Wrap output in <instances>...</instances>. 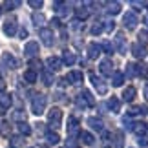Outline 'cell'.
<instances>
[{
    "label": "cell",
    "instance_id": "cell-1",
    "mask_svg": "<svg viewBox=\"0 0 148 148\" xmlns=\"http://www.w3.org/2000/svg\"><path fill=\"white\" fill-rule=\"evenodd\" d=\"M46 104H48V97L42 93H37L35 97L31 99V112L35 115H42L44 110H46Z\"/></svg>",
    "mask_w": 148,
    "mask_h": 148
},
{
    "label": "cell",
    "instance_id": "cell-2",
    "mask_svg": "<svg viewBox=\"0 0 148 148\" xmlns=\"http://www.w3.org/2000/svg\"><path fill=\"white\" fill-rule=\"evenodd\" d=\"M48 124L53 130L60 128V124H62V112L59 110V108H51V110L48 112Z\"/></svg>",
    "mask_w": 148,
    "mask_h": 148
},
{
    "label": "cell",
    "instance_id": "cell-3",
    "mask_svg": "<svg viewBox=\"0 0 148 148\" xmlns=\"http://www.w3.org/2000/svg\"><path fill=\"white\" fill-rule=\"evenodd\" d=\"M38 35H40V38H42V44H44V46L51 48L55 44V35H53V31H51L49 27H40Z\"/></svg>",
    "mask_w": 148,
    "mask_h": 148
},
{
    "label": "cell",
    "instance_id": "cell-4",
    "mask_svg": "<svg viewBox=\"0 0 148 148\" xmlns=\"http://www.w3.org/2000/svg\"><path fill=\"white\" fill-rule=\"evenodd\" d=\"M92 84H93V88L97 90L99 95H106V93H108V84H106V81H104L102 77L92 75Z\"/></svg>",
    "mask_w": 148,
    "mask_h": 148
},
{
    "label": "cell",
    "instance_id": "cell-5",
    "mask_svg": "<svg viewBox=\"0 0 148 148\" xmlns=\"http://www.w3.org/2000/svg\"><path fill=\"white\" fill-rule=\"evenodd\" d=\"M16 20L11 16V18H8L4 22V26H2V31H4V35H8V37H13L15 33H16Z\"/></svg>",
    "mask_w": 148,
    "mask_h": 148
},
{
    "label": "cell",
    "instance_id": "cell-6",
    "mask_svg": "<svg viewBox=\"0 0 148 148\" xmlns=\"http://www.w3.org/2000/svg\"><path fill=\"white\" fill-rule=\"evenodd\" d=\"M2 64L5 68H9V70H16V68L20 66V62H18V59H15L11 53H2Z\"/></svg>",
    "mask_w": 148,
    "mask_h": 148
},
{
    "label": "cell",
    "instance_id": "cell-7",
    "mask_svg": "<svg viewBox=\"0 0 148 148\" xmlns=\"http://www.w3.org/2000/svg\"><path fill=\"white\" fill-rule=\"evenodd\" d=\"M123 22H124V27H128V29H135V26L139 24V18H137V15H135V13L128 11V13L123 16Z\"/></svg>",
    "mask_w": 148,
    "mask_h": 148
},
{
    "label": "cell",
    "instance_id": "cell-8",
    "mask_svg": "<svg viewBox=\"0 0 148 148\" xmlns=\"http://www.w3.org/2000/svg\"><path fill=\"white\" fill-rule=\"evenodd\" d=\"M24 55L27 57V59H35V57L38 55V44L35 40L27 42L26 46H24Z\"/></svg>",
    "mask_w": 148,
    "mask_h": 148
},
{
    "label": "cell",
    "instance_id": "cell-9",
    "mask_svg": "<svg viewBox=\"0 0 148 148\" xmlns=\"http://www.w3.org/2000/svg\"><path fill=\"white\" fill-rule=\"evenodd\" d=\"M115 48L121 55H126V38H124V35L123 33H117L115 35Z\"/></svg>",
    "mask_w": 148,
    "mask_h": 148
},
{
    "label": "cell",
    "instance_id": "cell-10",
    "mask_svg": "<svg viewBox=\"0 0 148 148\" xmlns=\"http://www.w3.org/2000/svg\"><path fill=\"white\" fill-rule=\"evenodd\" d=\"M46 64L49 68V71H59L62 68V60L59 59V57H49V59L46 60Z\"/></svg>",
    "mask_w": 148,
    "mask_h": 148
},
{
    "label": "cell",
    "instance_id": "cell-11",
    "mask_svg": "<svg viewBox=\"0 0 148 148\" xmlns=\"http://www.w3.org/2000/svg\"><path fill=\"white\" fill-rule=\"evenodd\" d=\"M112 68H113V64H112V60H110V59L102 60L101 64H99V70H101V73H102V75H106V77H110L112 73H113V70H112Z\"/></svg>",
    "mask_w": 148,
    "mask_h": 148
},
{
    "label": "cell",
    "instance_id": "cell-12",
    "mask_svg": "<svg viewBox=\"0 0 148 148\" xmlns=\"http://www.w3.org/2000/svg\"><path fill=\"white\" fill-rule=\"evenodd\" d=\"M102 53V48H101V44H97V42H92L88 46V57L90 59H97V57Z\"/></svg>",
    "mask_w": 148,
    "mask_h": 148
},
{
    "label": "cell",
    "instance_id": "cell-13",
    "mask_svg": "<svg viewBox=\"0 0 148 148\" xmlns=\"http://www.w3.org/2000/svg\"><path fill=\"white\" fill-rule=\"evenodd\" d=\"M132 55L137 57V59H145V57H146V48L143 46V44L135 42L134 46H132Z\"/></svg>",
    "mask_w": 148,
    "mask_h": 148
},
{
    "label": "cell",
    "instance_id": "cell-14",
    "mask_svg": "<svg viewBox=\"0 0 148 148\" xmlns=\"http://www.w3.org/2000/svg\"><path fill=\"white\" fill-rule=\"evenodd\" d=\"M66 81L68 82H71V84H79V82H82V71H70L68 73V77H66Z\"/></svg>",
    "mask_w": 148,
    "mask_h": 148
},
{
    "label": "cell",
    "instance_id": "cell-15",
    "mask_svg": "<svg viewBox=\"0 0 148 148\" xmlns=\"http://www.w3.org/2000/svg\"><path fill=\"white\" fill-rule=\"evenodd\" d=\"M135 95H137V90L134 86H128V88H124V92H123V99L126 102H132L135 99Z\"/></svg>",
    "mask_w": 148,
    "mask_h": 148
},
{
    "label": "cell",
    "instance_id": "cell-16",
    "mask_svg": "<svg viewBox=\"0 0 148 148\" xmlns=\"http://www.w3.org/2000/svg\"><path fill=\"white\" fill-rule=\"evenodd\" d=\"M77 132H79V121L75 117H70V119H68V134L75 135Z\"/></svg>",
    "mask_w": 148,
    "mask_h": 148
},
{
    "label": "cell",
    "instance_id": "cell-17",
    "mask_svg": "<svg viewBox=\"0 0 148 148\" xmlns=\"http://www.w3.org/2000/svg\"><path fill=\"white\" fill-rule=\"evenodd\" d=\"M88 124L93 130H97V132H102V130H104V123H102L101 119H97V117H90L88 119Z\"/></svg>",
    "mask_w": 148,
    "mask_h": 148
},
{
    "label": "cell",
    "instance_id": "cell-18",
    "mask_svg": "<svg viewBox=\"0 0 148 148\" xmlns=\"http://www.w3.org/2000/svg\"><path fill=\"white\" fill-rule=\"evenodd\" d=\"M79 137H81V141H82L86 146H92V145L95 143V137H93L90 132H81V134H79Z\"/></svg>",
    "mask_w": 148,
    "mask_h": 148
},
{
    "label": "cell",
    "instance_id": "cell-19",
    "mask_svg": "<svg viewBox=\"0 0 148 148\" xmlns=\"http://www.w3.org/2000/svg\"><path fill=\"white\" fill-rule=\"evenodd\" d=\"M11 95L8 93H2L0 95V108H4V110H9V106H11Z\"/></svg>",
    "mask_w": 148,
    "mask_h": 148
},
{
    "label": "cell",
    "instance_id": "cell-20",
    "mask_svg": "<svg viewBox=\"0 0 148 148\" xmlns=\"http://www.w3.org/2000/svg\"><path fill=\"white\" fill-rule=\"evenodd\" d=\"M108 108L113 112V113H117L119 110H121V102H119L117 97H112V99H108Z\"/></svg>",
    "mask_w": 148,
    "mask_h": 148
},
{
    "label": "cell",
    "instance_id": "cell-21",
    "mask_svg": "<svg viewBox=\"0 0 148 148\" xmlns=\"http://www.w3.org/2000/svg\"><path fill=\"white\" fill-rule=\"evenodd\" d=\"M123 82H124V75H123V73H119V71H115V73H113V77H112V84L115 88H119V86H123Z\"/></svg>",
    "mask_w": 148,
    "mask_h": 148
},
{
    "label": "cell",
    "instance_id": "cell-22",
    "mask_svg": "<svg viewBox=\"0 0 148 148\" xmlns=\"http://www.w3.org/2000/svg\"><path fill=\"white\" fill-rule=\"evenodd\" d=\"M108 15H119L121 13V4L119 2H112V4H108Z\"/></svg>",
    "mask_w": 148,
    "mask_h": 148
},
{
    "label": "cell",
    "instance_id": "cell-23",
    "mask_svg": "<svg viewBox=\"0 0 148 148\" xmlns=\"http://www.w3.org/2000/svg\"><path fill=\"white\" fill-rule=\"evenodd\" d=\"M53 8H55V11L59 15H66L68 13V4H64V2H53Z\"/></svg>",
    "mask_w": 148,
    "mask_h": 148
},
{
    "label": "cell",
    "instance_id": "cell-24",
    "mask_svg": "<svg viewBox=\"0 0 148 148\" xmlns=\"http://www.w3.org/2000/svg\"><path fill=\"white\" fill-rule=\"evenodd\" d=\"M46 141H48L49 145H57L60 141V137H59V134H57V132H48L46 134Z\"/></svg>",
    "mask_w": 148,
    "mask_h": 148
},
{
    "label": "cell",
    "instance_id": "cell-25",
    "mask_svg": "<svg viewBox=\"0 0 148 148\" xmlns=\"http://www.w3.org/2000/svg\"><path fill=\"white\" fill-rule=\"evenodd\" d=\"M75 15H77V18H79V20H84V18H88L90 11L82 5V8H77V9H75Z\"/></svg>",
    "mask_w": 148,
    "mask_h": 148
},
{
    "label": "cell",
    "instance_id": "cell-26",
    "mask_svg": "<svg viewBox=\"0 0 148 148\" xmlns=\"http://www.w3.org/2000/svg\"><path fill=\"white\" fill-rule=\"evenodd\" d=\"M81 95L84 97V101H86V104H88V106H95V99L92 97V93H90L88 90H82Z\"/></svg>",
    "mask_w": 148,
    "mask_h": 148
},
{
    "label": "cell",
    "instance_id": "cell-27",
    "mask_svg": "<svg viewBox=\"0 0 148 148\" xmlns=\"http://www.w3.org/2000/svg\"><path fill=\"white\" fill-rule=\"evenodd\" d=\"M62 62H66L68 66H71L73 62H75V55H73L71 51H64V55H62Z\"/></svg>",
    "mask_w": 148,
    "mask_h": 148
},
{
    "label": "cell",
    "instance_id": "cell-28",
    "mask_svg": "<svg viewBox=\"0 0 148 148\" xmlns=\"http://www.w3.org/2000/svg\"><path fill=\"white\" fill-rule=\"evenodd\" d=\"M31 18H33V24L35 26H42L44 22H46V16H44L42 13H33Z\"/></svg>",
    "mask_w": 148,
    "mask_h": 148
},
{
    "label": "cell",
    "instance_id": "cell-29",
    "mask_svg": "<svg viewBox=\"0 0 148 148\" xmlns=\"http://www.w3.org/2000/svg\"><path fill=\"white\" fill-rule=\"evenodd\" d=\"M24 81H26V82H29V84L37 82V73H35V71H31V70H27V71L24 73Z\"/></svg>",
    "mask_w": 148,
    "mask_h": 148
},
{
    "label": "cell",
    "instance_id": "cell-30",
    "mask_svg": "<svg viewBox=\"0 0 148 148\" xmlns=\"http://www.w3.org/2000/svg\"><path fill=\"white\" fill-rule=\"evenodd\" d=\"M42 81H44L46 86H51V84H53V75H51V71H48V70L42 71Z\"/></svg>",
    "mask_w": 148,
    "mask_h": 148
},
{
    "label": "cell",
    "instance_id": "cell-31",
    "mask_svg": "<svg viewBox=\"0 0 148 148\" xmlns=\"http://www.w3.org/2000/svg\"><path fill=\"white\" fill-rule=\"evenodd\" d=\"M18 132L22 134V135H29L31 134V126L27 123H18Z\"/></svg>",
    "mask_w": 148,
    "mask_h": 148
},
{
    "label": "cell",
    "instance_id": "cell-32",
    "mask_svg": "<svg viewBox=\"0 0 148 148\" xmlns=\"http://www.w3.org/2000/svg\"><path fill=\"white\" fill-rule=\"evenodd\" d=\"M22 145H24V139H22L20 135H15V137H11V146H13V148H20Z\"/></svg>",
    "mask_w": 148,
    "mask_h": 148
},
{
    "label": "cell",
    "instance_id": "cell-33",
    "mask_svg": "<svg viewBox=\"0 0 148 148\" xmlns=\"http://www.w3.org/2000/svg\"><path fill=\"white\" fill-rule=\"evenodd\" d=\"M102 29H104L102 22H95V24L92 26V35H99V33H102Z\"/></svg>",
    "mask_w": 148,
    "mask_h": 148
},
{
    "label": "cell",
    "instance_id": "cell-34",
    "mask_svg": "<svg viewBox=\"0 0 148 148\" xmlns=\"http://www.w3.org/2000/svg\"><path fill=\"white\" fill-rule=\"evenodd\" d=\"M132 130H134V132L137 134V135H141V134H145V132H146V126H145L143 123H137V124H134V126H132Z\"/></svg>",
    "mask_w": 148,
    "mask_h": 148
},
{
    "label": "cell",
    "instance_id": "cell-35",
    "mask_svg": "<svg viewBox=\"0 0 148 148\" xmlns=\"http://www.w3.org/2000/svg\"><path fill=\"white\" fill-rule=\"evenodd\" d=\"M102 145H104L106 148L112 146L113 145V135L112 134H104V135H102Z\"/></svg>",
    "mask_w": 148,
    "mask_h": 148
},
{
    "label": "cell",
    "instance_id": "cell-36",
    "mask_svg": "<svg viewBox=\"0 0 148 148\" xmlns=\"http://www.w3.org/2000/svg\"><path fill=\"white\" fill-rule=\"evenodd\" d=\"M13 119H15V121H20V123H26V113L22 110H16L13 113Z\"/></svg>",
    "mask_w": 148,
    "mask_h": 148
},
{
    "label": "cell",
    "instance_id": "cell-37",
    "mask_svg": "<svg viewBox=\"0 0 148 148\" xmlns=\"http://www.w3.org/2000/svg\"><path fill=\"white\" fill-rule=\"evenodd\" d=\"M75 104H77L79 108H82V110H84V108H88V104H86V101H84V97H82L81 93H79L77 97H75Z\"/></svg>",
    "mask_w": 148,
    "mask_h": 148
},
{
    "label": "cell",
    "instance_id": "cell-38",
    "mask_svg": "<svg viewBox=\"0 0 148 148\" xmlns=\"http://www.w3.org/2000/svg\"><path fill=\"white\" fill-rule=\"evenodd\" d=\"M135 73H139V75H148V66L146 64H139V66H135Z\"/></svg>",
    "mask_w": 148,
    "mask_h": 148
},
{
    "label": "cell",
    "instance_id": "cell-39",
    "mask_svg": "<svg viewBox=\"0 0 148 148\" xmlns=\"http://www.w3.org/2000/svg\"><path fill=\"white\" fill-rule=\"evenodd\" d=\"M4 8H5V9H15V8H20V2H18V0H9V2H4Z\"/></svg>",
    "mask_w": 148,
    "mask_h": 148
},
{
    "label": "cell",
    "instance_id": "cell-40",
    "mask_svg": "<svg viewBox=\"0 0 148 148\" xmlns=\"http://www.w3.org/2000/svg\"><path fill=\"white\" fill-rule=\"evenodd\" d=\"M143 42V46L145 44H148V31L146 29H143V31H139V44Z\"/></svg>",
    "mask_w": 148,
    "mask_h": 148
},
{
    "label": "cell",
    "instance_id": "cell-41",
    "mask_svg": "<svg viewBox=\"0 0 148 148\" xmlns=\"http://www.w3.org/2000/svg\"><path fill=\"white\" fill-rule=\"evenodd\" d=\"M9 132H11V130H9V124L8 123H2V124H0V134H2V135L9 137Z\"/></svg>",
    "mask_w": 148,
    "mask_h": 148
},
{
    "label": "cell",
    "instance_id": "cell-42",
    "mask_svg": "<svg viewBox=\"0 0 148 148\" xmlns=\"http://www.w3.org/2000/svg\"><path fill=\"white\" fill-rule=\"evenodd\" d=\"M29 68H31V71H35V73H37V70L40 68V60L31 59V60H29Z\"/></svg>",
    "mask_w": 148,
    "mask_h": 148
},
{
    "label": "cell",
    "instance_id": "cell-43",
    "mask_svg": "<svg viewBox=\"0 0 148 148\" xmlns=\"http://www.w3.org/2000/svg\"><path fill=\"white\" fill-rule=\"evenodd\" d=\"M29 5H31V8H35V9H40L42 5H44V2H42V0H29Z\"/></svg>",
    "mask_w": 148,
    "mask_h": 148
},
{
    "label": "cell",
    "instance_id": "cell-44",
    "mask_svg": "<svg viewBox=\"0 0 148 148\" xmlns=\"http://www.w3.org/2000/svg\"><path fill=\"white\" fill-rule=\"evenodd\" d=\"M126 75L128 77H134L135 75V64H128L126 66Z\"/></svg>",
    "mask_w": 148,
    "mask_h": 148
},
{
    "label": "cell",
    "instance_id": "cell-45",
    "mask_svg": "<svg viewBox=\"0 0 148 148\" xmlns=\"http://www.w3.org/2000/svg\"><path fill=\"white\" fill-rule=\"evenodd\" d=\"M123 124H124V128L132 130V121H130V115H124L123 117Z\"/></svg>",
    "mask_w": 148,
    "mask_h": 148
},
{
    "label": "cell",
    "instance_id": "cell-46",
    "mask_svg": "<svg viewBox=\"0 0 148 148\" xmlns=\"http://www.w3.org/2000/svg\"><path fill=\"white\" fill-rule=\"evenodd\" d=\"M102 49H106L108 51V53H112V51H113V46H112V44L110 42H104V44H102V46H101Z\"/></svg>",
    "mask_w": 148,
    "mask_h": 148
},
{
    "label": "cell",
    "instance_id": "cell-47",
    "mask_svg": "<svg viewBox=\"0 0 148 148\" xmlns=\"http://www.w3.org/2000/svg\"><path fill=\"white\" fill-rule=\"evenodd\" d=\"M113 27H115V22H113V20L112 22H106V29L108 31H113Z\"/></svg>",
    "mask_w": 148,
    "mask_h": 148
},
{
    "label": "cell",
    "instance_id": "cell-48",
    "mask_svg": "<svg viewBox=\"0 0 148 148\" xmlns=\"http://www.w3.org/2000/svg\"><path fill=\"white\" fill-rule=\"evenodd\" d=\"M139 145L141 146H148V139L146 137H139Z\"/></svg>",
    "mask_w": 148,
    "mask_h": 148
},
{
    "label": "cell",
    "instance_id": "cell-49",
    "mask_svg": "<svg viewBox=\"0 0 148 148\" xmlns=\"http://www.w3.org/2000/svg\"><path fill=\"white\" fill-rule=\"evenodd\" d=\"M20 37L26 38V37H27V29H20Z\"/></svg>",
    "mask_w": 148,
    "mask_h": 148
},
{
    "label": "cell",
    "instance_id": "cell-50",
    "mask_svg": "<svg viewBox=\"0 0 148 148\" xmlns=\"http://www.w3.org/2000/svg\"><path fill=\"white\" fill-rule=\"evenodd\" d=\"M4 90H5V82L0 79V92H4Z\"/></svg>",
    "mask_w": 148,
    "mask_h": 148
},
{
    "label": "cell",
    "instance_id": "cell-51",
    "mask_svg": "<svg viewBox=\"0 0 148 148\" xmlns=\"http://www.w3.org/2000/svg\"><path fill=\"white\" fill-rule=\"evenodd\" d=\"M145 97L148 99V84H146V86H145Z\"/></svg>",
    "mask_w": 148,
    "mask_h": 148
},
{
    "label": "cell",
    "instance_id": "cell-52",
    "mask_svg": "<svg viewBox=\"0 0 148 148\" xmlns=\"http://www.w3.org/2000/svg\"><path fill=\"white\" fill-rule=\"evenodd\" d=\"M145 24H146V26H148V15H146V16H145Z\"/></svg>",
    "mask_w": 148,
    "mask_h": 148
},
{
    "label": "cell",
    "instance_id": "cell-53",
    "mask_svg": "<svg viewBox=\"0 0 148 148\" xmlns=\"http://www.w3.org/2000/svg\"><path fill=\"white\" fill-rule=\"evenodd\" d=\"M0 13H2V9H0Z\"/></svg>",
    "mask_w": 148,
    "mask_h": 148
}]
</instances>
